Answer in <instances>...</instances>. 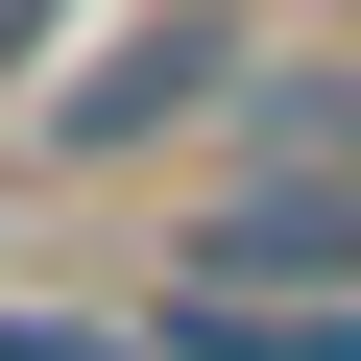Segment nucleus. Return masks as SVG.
I'll return each instance as SVG.
<instances>
[{"label":"nucleus","mask_w":361,"mask_h":361,"mask_svg":"<svg viewBox=\"0 0 361 361\" xmlns=\"http://www.w3.org/2000/svg\"><path fill=\"white\" fill-rule=\"evenodd\" d=\"M241 73H265L241 0H145V25H97V73H49V97H25V145H49V169H145V145L241 121Z\"/></svg>","instance_id":"obj_1"},{"label":"nucleus","mask_w":361,"mask_h":361,"mask_svg":"<svg viewBox=\"0 0 361 361\" xmlns=\"http://www.w3.org/2000/svg\"><path fill=\"white\" fill-rule=\"evenodd\" d=\"M169 289H217V313H361V169H217L169 217Z\"/></svg>","instance_id":"obj_2"},{"label":"nucleus","mask_w":361,"mask_h":361,"mask_svg":"<svg viewBox=\"0 0 361 361\" xmlns=\"http://www.w3.org/2000/svg\"><path fill=\"white\" fill-rule=\"evenodd\" d=\"M217 169H361V49H265L241 121H217Z\"/></svg>","instance_id":"obj_3"},{"label":"nucleus","mask_w":361,"mask_h":361,"mask_svg":"<svg viewBox=\"0 0 361 361\" xmlns=\"http://www.w3.org/2000/svg\"><path fill=\"white\" fill-rule=\"evenodd\" d=\"M0 361H169L145 289H0Z\"/></svg>","instance_id":"obj_4"},{"label":"nucleus","mask_w":361,"mask_h":361,"mask_svg":"<svg viewBox=\"0 0 361 361\" xmlns=\"http://www.w3.org/2000/svg\"><path fill=\"white\" fill-rule=\"evenodd\" d=\"M49 25H73V0H0V97H25V49H49Z\"/></svg>","instance_id":"obj_5"}]
</instances>
